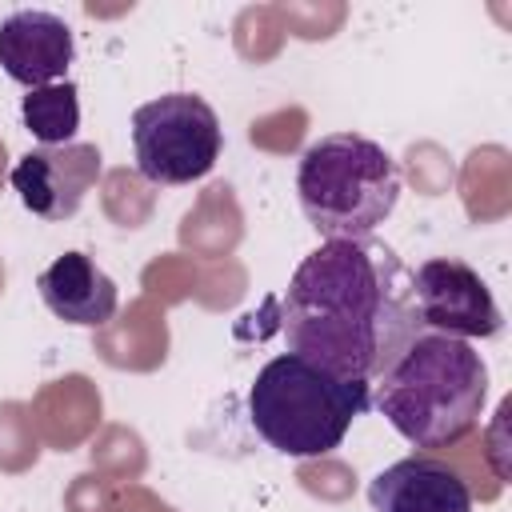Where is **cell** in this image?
<instances>
[{
  "mask_svg": "<svg viewBox=\"0 0 512 512\" xmlns=\"http://www.w3.org/2000/svg\"><path fill=\"white\" fill-rule=\"evenodd\" d=\"M136 168L152 184H192L220 160L224 132L212 104L196 92H168L132 112Z\"/></svg>",
  "mask_w": 512,
  "mask_h": 512,
  "instance_id": "cell-5",
  "label": "cell"
},
{
  "mask_svg": "<svg viewBox=\"0 0 512 512\" xmlns=\"http://www.w3.org/2000/svg\"><path fill=\"white\" fill-rule=\"evenodd\" d=\"M76 56V40L64 16L44 8H20L0 20V68L32 88L60 84Z\"/></svg>",
  "mask_w": 512,
  "mask_h": 512,
  "instance_id": "cell-8",
  "label": "cell"
},
{
  "mask_svg": "<svg viewBox=\"0 0 512 512\" xmlns=\"http://www.w3.org/2000/svg\"><path fill=\"white\" fill-rule=\"evenodd\" d=\"M20 120L40 140V148L72 144L76 128H80V88L72 80H60V84H48V88H32L20 100Z\"/></svg>",
  "mask_w": 512,
  "mask_h": 512,
  "instance_id": "cell-11",
  "label": "cell"
},
{
  "mask_svg": "<svg viewBox=\"0 0 512 512\" xmlns=\"http://www.w3.org/2000/svg\"><path fill=\"white\" fill-rule=\"evenodd\" d=\"M36 288H40V300L48 304V312L64 324H76V328L108 324L116 316V304H120L116 280L84 252L56 256L36 276Z\"/></svg>",
  "mask_w": 512,
  "mask_h": 512,
  "instance_id": "cell-10",
  "label": "cell"
},
{
  "mask_svg": "<svg viewBox=\"0 0 512 512\" xmlns=\"http://www.w3.org/2000/svg\"><path fill=\"white\" fill-rule=\"evenodd\" d=\"M372 384L344 380L296 352L272 356L248 388V420L268 448L292 460H316L340 448L352 420L364 416Z\"/></svg>",
  "mask_w": 512,
  "mask_h": 512,
  "instance_id": "cell-3",
  "label": "cell"
},
{
  "mask_svg": "<svg viewBox=\"0 0 512 512\" xmlns=\"http://www.w3.org/2000/svg\"><path fill=\"white\" fill-rule=\"evenodd\" d=\"M296 192L324 240L372 236L400 200V164L360 132H328L304 148Z\"/></svg>",
  "mask_w": 512,
  "mask_h": 512,
  "instance_id": "cell-4",
  "label": "cell"
},
{
  "mask_svg": "<svg viewBox=\"0 0 512 512\" xmlns=\"http://www.w3.org/2000/svg\"><path fill=\"white\" fill-rule=\"evenodd\" d=\"M488 400V368L480 352L444 332H420L376 380L368 404L412 444L448 448L464 440Z\"/></svg>",
  "mask_w": 512,
  "mask_h": 512,
  "instance_id": "cell-2",
  "label": "cell"
},
{
  "mask_svg": "<svg viewBox=\"0 0 512 512\" xmlns=\"http://www.w3.org/2000/svg\"><path fill=\"white\" fill-rule=\"evenodd\" d=\"M420 324L428 332L460 336V340H488L500 332L504 316L480 280V272L456 256H432L412 272Z\"/></svg>",
  "mask_w": 512,
  "mask_h": 512,
  "instance_id": "cell-6",
  "label": "cell"
},
{
  "mask_svg": "<svg viewBox=\"0 0 512 512\" xmlns=\"http://www.w3.org/2000/svg\"><path fill=\"white\" fill-rule=\"evenodd\" d=\"M368 504L372 512H472V488L448 460L416 452L372 476Z\"/></svg>",
  "mask_w": 512,
  "mask_h": 512,
  "instance_id": "cell-9",
  "label": "cell"
},
{
  "mask_svg": "<svg viewBox=\"0 0 512 512\" xmlns=\"http://www.w3.org/2000/svg\"><path fill=\"white\" fill-rule=\"evenodd\" d=\"M104 172V156L96 144H60L32 148L12 164V188L20 204L40 220H68L80 212L84 196Z\"/></svg>",
  "mask_w": 512,
  "mask_h": 512,
  "instance_id": "cell-7",
  "label": "cell"
},
{
  "mask_svg": "<svg viewBox=\"0 0 512 512\" xmlns=\"http://www.w3.org/2000/svg\"><path fill=\"white\" fill-rule=\"evenodd\" d=\"M280 332L288 352L372 384L424 332L412 268L380 236L324 240L280 296Z\"/></svg>",
  "mask_w": 512,
  "mask_h": 512,
  "instance_id": "cell-1",
  "label": "cell"
}]
</instances>
